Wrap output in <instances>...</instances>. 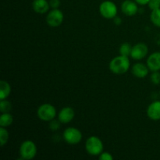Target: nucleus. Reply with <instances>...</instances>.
<instances>
[{"instance_id": "6", "label": "nucleus", "mask_w": 160, "mask_h": 160, "mask_svg": "<svg viewBox=\"0 0 160 160\" xmlns=\"http://www.w3.org/2000/svg\"><path fill=\"white\" fill-rule=\"evenodd\" d=\"M63 138L70 145L78 144L82 139V134L78 129L74 128H69L63 133Z\"/></svg>"}, {"instance_id": "14", "label": "nucleus", "mask_w": 160, "mask_h": 160, "mask_svg": "<svg viewBox=\"0 0 160 160\" xmlns=\"http://www.w3.org/2000/svg\"><path fill=\"white\" fill-rule=\"evenodd\" d=\"M148 66H145L143 63H136L132 67V73L138 78H143L148 75Z\"/></svg>"}, {"instance_id": "4", "label": "nucleus", "mask_w": 160, "mask_h": 160, "mask_svg": "<svg viewBox=\"0 0 160 160\" xmlns=\"http://www.w3.org/2000/svg\"><path fill=\"white\" fill-rule=\"evenodd\" d=\"M56 108L52 105L43 104L38 109V117L43 121H51L56 117Z\"/></svg>"}, {"instance_id": "27", "label": "nucleus", "mask_w": 160, "mask_h": 160, "mask_svg": "<svg viewBox=\"0 0 160 160\" xmlns=\"http://www.w3.org/2000/svg\"><path fill=\"white\" fill-rule=\"evenodd\" d=\"M159 2H160V0H159Z\"/></svg>"}, {"instance_id": "25", "label": "nucleus", "mask_w": 160, "mask_h": 160, "mask_svg": "<svg viewBox=\"0 0 160 160\" xmlns=\"http://www.w3.org/2000/svg\"><path fill=\"white\" fill-rule=\"evenodd\" d=\"M150 0H135V2L137 3H138V4L140 5H146V4H148V2H149Z\"/></svg>"}, {"instance_id": "21", "label": "nucleus", "mask_w": 160, "mask_h": 160, "mask_svg": "<svg viewBox=\"0 0 160 160\" xmlns=\"http://www.w3.org/2000/svg\"><path fill=\"white\" fill-rule=\"evenodd\" d=\"M151 81L154 84H160V73L158 71H154L151 75Z\"/></svg>"}, {"instance_id": "12", "label": "nucleus", "mask_w": 160, "mask_h": 160, "mask_svg": "<svg viewBox=\"0 0 160 160\" xmlns=\"http://www.w3.org/2000/svg\"><path fill=\"white\" fill-rule=\"evenodd\" d=\"M147 115L151 120H160V101L153 102L148 107Z\"/></svg>"}, {"instance_id": "1", "label": "nucleus", "mask_w": 160, "mask_h": 160, "mask_svg": "<svg viewBox=\"0 0 160 160\" xmlns=\"http://www.w3.org/2000/svg\"><path fill=\"white\" fill-rule=\"evenodd\" d=\"M130 68V60L128 56H117L109 62V70L115 74H123Z\"/></svg>"}, {"instance_id": "11", "label": "nucleus", "mask_w": 160, "mask_h": 160, "mask_svg": "<svg viewBox=\"0 0 160 160\" xmlns=\"http://www.w3.org/2000/svg\"><path fill=\"white\" fill-rule=\"evenodd\" d=\"M122 12L127 16H134L138 12V8L137 4L131 0H126L122 3L121 6Z\"/></svg>"}, {"instance_id": "8", "label": "nucleus", "mask_w": 160, "mask_h": 160, "mask_svg": "<svg viewBox=\"0 0 160 160\" xmlns=\"http://www.w3.org/2000/svg\"><path fill=\"white\" fill-rule=\"evenodd\" d=\"M148 48L145 44L138 43L132 47L131 52V56L134 59L140 60L145 58L146 55L148 54Z\"/></svg>"}, {"instance_id": "2", "label": "nucleus", "mask_w": 160, "mask_h": 160, "mask_svg": "<svg viewBox=\"0 0 160 160\" xmlns=\"http://www.w3.org/2000/svg\"><path fill=\"white\" fill-rule=\"evenodd\" d=\"M85 148L91 156H98L102 152L103 144L98 138L92 136L86 141Z\"/></svg>"}, {"instance_id": "9", "label": "nucleus", "mask_w": 160, "mask_h": 160, "mask_svg": "<svg viewBox=\"0 0 160 160\" xmlns=\"http://www.w3.org/2000/svg\"><path fill=\"white\" fill-rule=\"evenodd\" d=\"M74 115L75 112L73 108L65 107L60 110L58 118H59V121L60 123H67L73 120Z\"/></svg>"}, {"instance_id": "23", "label": "nucleus", "mask_w": 160, "mask_h": 160, "mask_svg": "<svg viewBox=\"0 0 160 160\" xmlns=\"http://www.w3.org/2000/svg\"><path fill=\"white\" fill-rule=\"evenodd\" d=\"M99 159L101 160H112L113 157H112V155L109 152H104L101 153V155L99 156Z\"/></svg>"}, {"instance_id": "3", "label": "nucleus", "mask_w": 160, "mask_h": 160, "mask_svg": "<svg viewBox=\"0 0 160 160\" xmlns=\"http://www.w3.org/2000/svg\"><path fill=\"white\" fill-rule=\"evenodd\" d=\"M20 154L22 159H32L37 154V147L32 141H25L21 144L20 148Z\"/></svg>"}, {"instance_id": "22", "label": "nucleus", "mask_w": 160, "mask_h": 160, "mask_svg": "<svg viewBox=\"0 0 160 160\" xmlns=\"http://www.w3.org/2000/svg\"><path fill=\"white\" fill-rule=\"evenodd\" d=\"M148 6L152 10H154V9L160 8V2L159 0H150L148 2Z\"/></svg>"}, {"instance_id": "7", "label": "nucleus", "mask_w": 160, "mask_h": 160, "mask_svg": "<svg viewBox=\"0 0 160 160\" xmlns=\"http://www.w3.org/2000/svg\"><path fill=\"white\" fill-rule=\"evenodd\" d=\"M63 13L58 9H53L48 12L46 17V21L49 26L56 28L59 26L63 21Z\"/></svg>"}, {"instance_id": "15", "label": "nucleus", "mask_w": 160, "mask_h": 160, "mask_svg": "<svg viewBox=\"0 0 160 160\" xmlns=\"http://www.w3.org/2000/svg\"><path fill=\"white\" fill-rule=\"evenodd\" d=\"M11 92V88L9 83L5 81L0 82V99H6Z\"/></svg>"}, {"instance_id": "24", "label": "nucleus", "mask_w": 160, "mask_h": 160, "mask_svg": "<svg viewBox=\"0 0 160 160\" xmlns=\"http://www.w3.org/2000/svg\"><path fill=\"white\" fill-rule=\"evenodd\" d=\"M49 4L51 7L53 9H58L59 6H60V1L59 0H50Z\"/></svg>"}, {"instance_id": "10", "label": "nucleus", "mask_w": 160, "mask_h": 160, "mask_svg": "<svg viewBox=\"0 0 160 160\" xmlns=\"http://www.w3.org/2000/svg\"><path fill=\"white\" fill-rule=\"evenodd\" d=\"M147 66L152 71H159L160 70V52L150 55L147 60Z\"/></svg>"}, {"instance_id": "5", "label": "nucleus", "mask_w": 160, "mask_h": 160, "mask_svg": "<svg viewBox=\"0 0 160 160\" xmlns=\"http://www.w3.org/2000/svg\"><path fill=\"white\" fill-rule=\"evenodd\" d=\"M99 12L104 18L113 19L117 14V7L111 1H105L99 6Z\"/></svg>"}, {"instance_id": "17", "label": "nucleus", "mask_w": 160, "mask_h": 160, "mask_svg": "<svg viewBox=\"0 0 160 160\" xmlns=\"http://www.w3.org/2000/svg\"><path fill=\"white\" fill-rule=\"evenodd\" d=\"M150 18L153 24L160 28V8L152 10Z\"/></svg>"}, {"instance_id": "19", "label": "nucleus", "mask_w": 160, "mask_h": 160, "mask_svg": "<svg viewBox=\"0 0 160 160\" xmlns=\"http://www.w3.org/2000/svg\"><path fill=\"white\" fill-rule=\"evenodd\" d=\"M131 49H132V47L131 46L130 44L123 43L122 44L121 46H120V53L122 56H131Z\"/></svg>"}, {"instance_id": "16", "label": "nucleus", "mask_w": 160, "mask_h": 160, "mask_svg": "<svg viewBox=\"0 0 160 160\" xmlns=\"http://www.w3.org/2000/svg\"><path fill=\"white\" fill-rule=\"evenodd\" d=\"M12 121H13V118L9 112L2 113L0 117V126L3 127V128L11 125Z\"/></svg>"}, {"instance_id": "13", "label": "nucleus", "mask_w": 160, "mask_h": 160, "mask_svg": "<svg viewBox=\"0 0 160 160\" xmlns=\"http://www.w3.org/2000/svg\"><path fill=\"white\" fill-rule=\"evenodd\" d=\"M50 4L46 0H34L32 3V7L34 12L38 13H45L49 9Z\"/></svg>"}, {"instance_id": "18", "label": "nucleus", "mask_w": 160, "mask_h": 160, "mask_svg": "<svg viewBox=\"0 0 160 160\" xmlns=\"http://www.w3.org/2000/svg\"><path fill=\"white\" fill-rule=\"evenodd\" d=\"M8 139H9V133L6 131V129H5L3 127H1L0 128V145L1 146H4L8 142Z\"/></svg>"}, {"instance_id": "26", "label": "nucleus", "mask_w": 160, "mask_h": 160, "mask_svg": "<svg viewBox=\"0 0 160 160\" xmlns=\"http://www.w3.org/2000/svg\"><path fill=\"white\" fill-rule=\"evenodd\" d=\"M121 18H120V17H114V23L117 25H120L121 23Z\"/></svg>"}, {"instance_id": "20", "label": "nucleus", "mask_w": 160, "mask_h": 160, "mask_svg": "<svg viewBox=\"0 0 160 160\" xmlns=\"http://www.w3.org/2000/svg\"><path fill=\"white\" fill-rule=\"evenodd\" d=\"M12 109V105L9 102V101H7L6 99H2L1 100V102H0V109H1V112L2 113L5 112H9Z\"/></svg>"}]
</instances>
